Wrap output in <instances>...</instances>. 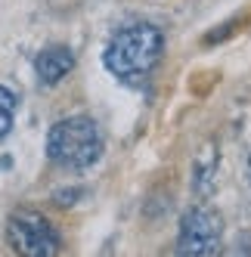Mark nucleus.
I'll return each instance as SVG.
<instances>
[{
    "mask_svg": "<svg viewBox=\"0 0 251 257\" xmlns=\"http://www.w3.org/2000/svg\"><path fill=\"white\" fill-rule=\"evenodd\" d=\"M71 68H75V53L68 47H62V44L44 47L38 56H34V75H38V81L47 84V87H56Z\"/></svg>",
    "mask_w": 251,
    "mask_h": 257,
    "instance_id": "obj_5",
    "label": "nucleus"
},
{
    "mask_svg": "<svg viewBox=\"0 0 251 257\" xmlns=\"http://www.w3.org/2000/svg\"><path fill=\"white\" fill-rule=\"evenodd\" d=\"M217 164H220V149H217V143H205L202 152L195 155V164H192L195 195H208V192H211L214 177H217Z\"/></svg>",
    "mask_w": 251,
    "mask_h": 257,
    "instance_id": "obj_6",
    "label": "nucleus"
},
{
    "mask_svg": "<svg viewBox=\"0 0 251 257\" xmlns=\"http://www.w3.org/2000/svg\"><path fill=\"white\" fill-rule=\"evenodd\" d=\"M7 242L16 257H59L62 238L56 226L31 208H16L7 217Z\"/></svg>",
    "mask_w": 251,
    "mask_h": 257,
    "instance_id": "obj_3",
    "label": "nucleus"
},
{
    "mask_svg": "<svg viewBox=\"0 0 251 257\" xmlns=\"http://www.w3.org/2000/svg\"><path fill=\"white\" fill-rule=\"evenodd\" d=\"M13 121H16V96L7 87H0V140L13 131Z\"/></svg>",
    "mask_w": 251,
    "mask_h": 257,
    "instance_id": "obj_7",
    "label": "nucleus"
},
{
    "mask_svg": "<svg viewBox=\"0 0 251 257\" xmlns=\"http://www.w3.org/2000/svg\"><path fill=\"white\" fill-rule=\"evenodd\" d=\"M223 220L208 208H189L177 232V257H211L220 248Z\"/></svg>",
    "mask_w": 251,
    "mask_h": 257,
    "instance_id": "obj_4",
    "label": "nucleus"
},
{
    "mask_svg": "<svg viewBox=\"0 0 251 257\" xmlns=\"http://www.w3.org/2000/svg\"><path fill=\"white\" fill-rule=\"evenodd\" d=\"M248 168H251V161H248Z\"/></svg>",
    "mask_w": 251,
    "mask_h": 257,
    "instance_id": "obj_8",
    "label": "nucleus"
},
{
    "mask_svg": "<svg viewBox=\"0 0 251 257\" xmlns=\"http://www.w3.org/2000/svg\"><path fill=\"white\" fill-rule=\"evenodd\" d=\"M47 155L53 164L65 171H84L93 168L102 155V131L93 118L71 115L50 127L47 134Z\"/></svg>",
    "mask_w": 251,
    "mask_h": 257,
    "instance_id": "obj_2",
    "label": "nucleus"
},
{
    "mask_svg": "<svg viewBox=\"0 0 251 257\" xmlns=\"http://www.w3.org/2000/svg\"><path fill=\"white\" fill-rule=\"evenodd\" d=\"M161 56H165V34L152 22H134V25H124L109 41L102 62H105V71L115 75L118 81L140 84L158 68Z\"/></svg>",
    "mask_w": 251,
    "mask_h": 257,
    "instance_id": "obj_1",
    "label": "nucleus"
}]
</instances>
